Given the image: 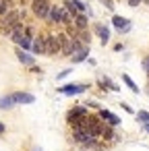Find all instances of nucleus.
I'll list each match as a JSON object with an SVG mask.
<instances>
[{
    "label": "nucleus",
    "mask_w": 149,
    "mask_h": 151,
    "mask_svg": "<svg viewBox=\"0 0 149 151\" xmlns=\"http://www.w3.org/2000/svg\"><path fill=\"white\" fill-rule=\"evenodd\" d=\"M99 118H104L110 126H118V124H120V118H118L116 114H112L110 110H99Z\"/></svg>",
    "instance_id": "4468645a"
},
{
    "label": "nucleus",
    "mask_w": 149,
    "mask_h": 151,
    "mask_svg": "<svg viewBox=\"0 0 149 151\" xmlns=\"http://www.w3.org/2000/svg\"><path fill=\"white\" fill-rule=\"evenodd\" d=\"M13 106H15L13 95H4V97H0V110H11Z\"/></svg>",
    "instance_id": "f3484780"
},
{
    "label": "nucleus",
    "mask_w": 149,
    "mask_h": 151,
    "mask_svg": "<svg viewBox=\"0 0 149 151\" xmlns=\"http://www.w3.org/2000/svg\"><path fill=\"white\" fill-rule=\"evenodd\" d=\"M112 25H114V29H116L118 33H128L130 27H132V23H130L128 19H122V17H118V15L112 17Z\"/></svg>",
    "instance_id": "0eeeda50"
},
{
    "label": "nucleus",
    "mask_w": 149,
    "mask_h": 151,
    "mask_svg": "<svg viewBox=\"0 0 149 151\" xmlns=\"http://www.w3.org/2000/svg\"><path fill=\"white\" fill-rule=\"evenodd\" d=\"M101 4H104L106 9H110V11H114V2H112V0H101Z\"/></svg>",
    "instance_id": "393cba45"
},
{
    "label": "nucleus",
    "mask_w": 149,
    "mask_h": 151,
    "mask_svg": "<svg viewBox=\"0 0 149 151\" xmlns=\"http://www.w3.org/2000/svg\"><path fill=\"white\" fill-rule=\"evenodd\" d=\"M122 50H124V44H116L114 46V52H122Z\"/></svg>",
    "instance_id": "c85d7f7f"
},
{
    "label": "nucleus",
    "mask_w": 149,
    "mask_h": 151,
    "mask_svg": "<svg viewBox=\"0 0 149 151\" xmlns=\"http://www.w3.org/2000/svg\"><path fill=\"white\" fill-rule=\"evenodd\" d=\"M15 44H21L25 37H27V27L23 25V23H19V25H15V29H13V33L9 35Z\"/></svg>",
    "instance_id": "1a4fd4ad"
},
{
    "label": "nucleus",
    "mask_w": 149,
    "mask_h": 151,
    "mask_svg": "<svg viewBox=\"0 0 149 151\" xmlns=\"http://www.w3.org/2000/svg\"><path fill=\"white\" fill-rule=\"evenodd\" d=\"M17 58H19V62L25 64V66H33V64H35V58H33L29 52H23L21 48H17Z\"/></svg>",
    "instance_id": "ddd939ff"
},
{
    "label": "nucleus",
    "mask_w": 149,
    "mask_h": 151,
    "mask_svg": "<svg viewBox=\"0 0 149 151\" xmlns=\"http://www.w3.org/2000/svg\"><path fill=\"white\" fill-rule=\"evenodd\" d=\"M137 118H139V120H141V122L145 124V122H149V112H145V110H141V112L137 114Z\"/></svg>",
    "instance_id": "5701e85b"
},
{
    "label": "nucleus",
    "mask_w": 149,
    "mask_h": 151,
    "mask_svg": "<svg viewBox=\"0 0 149 151\" xmlns=\"http://www.w3.org/2000/svg\"><path fill=\"white\" fill-rule=\"evenodd\" d=\"M73 139H75V143L85 145V147H95L97 145V137H93L87 130H73Z\"/></svg>",
    "instance_id": "7ed1b4c3"
},
{
    "label": "nucleus",
    "mask_w": 149,
    "mask_h": 151,
    "mask_svg": "<svg viewBox=\"0 0 149 151\" xmlns=\"http://www.w3.org/2000/svg\"><path fill=\"white\" fill-rule=\"evenodd\" d=\"M58 52H62V46H60L58 35L46 33V54H58Z\"/></svg>",
    "instance_id": "39448f33"
},
{
    "label": "nucleus",
    "mask_w": 149,
    "mask_h": 151,
    "mask_svg": "<svg viewBox=\"0 0 149 151\" xmlns=\"http://www.w3.org/2000/svg\"><path fill=\"white\" fill-rule=\"evenodd\" d=\"M4 130H6V126H4V124H2V122H0V134H2V132H4Z\"/></svg>",
    "instance_id": "c756f323"
},
{
    "label": "nucleus",
    "mask_w": 149,
    "mask_h": 151,
    "mask_svg": "<svg viewBox=\"0 0 149 151\" xmlns=\"http://www.w3.org/2000/svg\"><path fill=\"white\" fill-rule=\"evenodd\" d=\"M101 137H104V139H112V137H114L112 126H106V128H104V132H101Z\"/></svg>",
    "instance_id": "b1692460"
},
{
    "label": "nucleus",
    "mask_w": 149,
    "mask_h": 151,
    "mask_svg": "<svg viewBox=\"0 0 149 151\" xmlns=\"http://www.w3.org/2000/svg\"><path fill=\"white\" fill-rule=\"evenodd\" d=\"M143 2H147V6H149V0H143Z\"/></svg>",
    "instance_id": "473e14b6"
},
{
    "label": "nucleus",
    "mask_w": 149,
    "mask_h": 151,
    "mask_svg": "<svg viewBox=\"0 0 149 151\" xmlns=\"http://www.w3.org/2000/svg\"><path fill=\"white\" fill-rule=\"evenodd\" d=\"M99 83H101V87H108V89H112V91H118V87H116V85H114V83H112L108 77H104Z\"/></svg>",
    "instance_id": "412c9836"
},
{
    "label": "nucleus",
    "mask_w": 149,
    "mask_h": 151,
    "mask_svg": "<svg viewBox=\"0 0 149 151\" xmlns=\"http://www.w3.org/2000/svg\"><path fill=\"white\" fill-rule=\"evenodd\" d=\"M11 95H13L15 104H33V101H35V95H31V93H27V91H15V93H11Z\"/></svg>",
    "instance_id": "9b49d317"
},
{
    "label": "nucleus",
    "mask_w": 149,
    "mask_h": 151,
    "mask_svg": "<svg viewBox=\"0 0 149 151\" xmlns=\"http://www.w3.org/2000/svg\"><path fill=\"white\" fill-rule=\"evenodd\" d=\"M143 128H145V130L149 132V122H145V124H143Z\"/></svg>",
    "instance_id": "7c9ffc66"
},
{
    "label": "nucleus",
    "mask_w": 149,
    "mask_h": 151,
    "mask_svg": "<svg viewBox=\"0 0 149 151\" xmlns=\"http://www.w3.org/2000/svg\"><path fill=\"white\" fill-rule=\"evenodd\" d=\"M71 73H73L71 68H68V70H62V73H58V77H56V79H60V81H62V79H64V77H68Z\"/></svg>",
    "instance_id": "a878e982"
},
{
    "label": "nucleus",
    "mask_w": 149,
    "mask_h": 151,
    "mask_svg": "<svg viewBox=\"0 0 149 151\" xmlns=\"http://www.w3.org/2000/svg\"><path fill=\"white\" fill-rule=\"evenodd\" d=\"M75 40H79V42H81L83 46H89V40H91V35H89V31L85 29V31H79Z\"/></svg>",
    "instance_id": "6ab92c4d"
},
{
    "label": "nucleus",
    "mask_w": 149,
    "mask_h": 151,
    "mask_svg": "<svg viewBox=\"0 0 149 151\" xmlns=\"http://www.w3.org/2000/svg\"><path fill=\"white\" fill-rule=\"evenodd\" d=\"M126 2H128V6H139L143 0H126Z\"/></svg>",
    "instance_id": "bb28decb"
},
{
    "label": "nucleus",
    "mask_w": 149,
    "mask_h": 151,
    "mask_svg": "<svg viewBox=\"0 0 149 151\" xmlns=\"http://www.w3.org/2000/svg\"><path fill=\"white\" fill-rule=\"evenodd\" d=\"M95 33L99 35V40H101V44H108V40H110V29H108L106 25H99V27L95 29Z\"/></svg>",
    "instance_id": "dca6fc26"
},
{
    "label": "nucleus",
    "mask_w": 149,
    "mask_h": 151,
    "mask_svg": "<svg viewBox=\"0 0 149 151\" xmlns=\"http://www.w3.org/2000/svg\"><path fill=\"white\" fill-rule=\"evenodd\" d=\"M19 48H21L23 52H31V48H33V37H29V35H27V37L19 44Z\"/></svg>",
    "instance_id": "aec40b11"
},
{
    "label": "nucleus",
    "mask_w": 149,
    "mask_h": 151,
    "mask_svg": "<svg viewBox=\"0 0 149 151\" xmlns=\"http://www.w3.org/2000/svg\"><path fill=\"white\" fill-rule=\"evenodd\" d=\"M48 21H52V23H68L71 17H68V13H66L64 6H52L50 19H48Z\"/></svg>",
    "instance_id": "20e7f679"
},
{
    "label": "nucleus",
    "mask_w": 149,
    "mask_h": 151,
    "mask_svg": "<svg viewBox=\"0 0 149 151\" xmlns=\"http://www.w3.org/2000/svg\"><path fill=\"white\" fill-rule=\"evenodd\" d=\"M50 11H52V4L48 0H31V13L37 19H50Z\"/></svg>",
    "instance_id": "f03ea898"
},
{
    "label": "nucleus",
    "mask_w": 149,
    "mask_h": 151,
    "mask_svg": "<svg viewBox=\"0 0 149 151\" xmlns=\"http://www.w3.org/2000/svg\"><path fill=\"white\" fill-rule=\"evenodd\" d=\"M33 151H42V149H40V147H35V149H33Z\"/></svg>",
    "instance_id": "2f4dec72"
},
{
    "label": "nucleus",
    "mask_w": 149,
    "mask_h": 151,
    "mask_svg": "<svg viewBox=\"0 0 149 151\" xmlns=\"http://www.w3.org/2000/svg\"><path fill=\"white\" fill-rule=\"evenodd\" d=\"M23 19V11H9L4 17H0V33L11 35L15 25H19Z\"/></svg>",
    "instance_id": "f257e3e1"
},
{
    "label": "nucleus",
    "mask_w": 149,
    "mask_h": 151,
    "mask_svg": "<svg viewBox=\"0 0 149 151\" xmlns=\"http://www.w3.org/2000/svg\"><path fill=\"white\" fill-rule=\"evenodd\" d=\"M120 108H122L124 112H128V114H132V108H130L128 104H120Z\"/></svg>",
    "instance_id": "cd10ccee"
},
{
    "label": "nucleus",
    "mask_w": 149,
    "mask_h": 151,
    "mask_svg": "<svg viewBox=\"0 0 149 151\" xmlns=\"http://www.w3.org/2000/svg\"><path fill=\"white\" fill-rule=\"evenodd\" d=\"M9 11H11V4H9V0H2V2H0V17H4Z\"/></svg>",
    "instance_id": "4be33fe9"
},
{
    "label": "nucleus",
    "mask_w": 149,
    "mask_h": 151,
    "mask_svg": "<svg viewBox=\"0 0 149 151\" xmlns=\"http://www.w3.org/2000/svg\"><path fill=\"white\" fill-rule=\"evenodd\" d=\"M33 54H46V35H37L33 37V48H31Z\"/></svg>",
    "instance_id": "f8f14e48"
},
{
    "label": "nucleus",
    "mask_w": 149,
    "mask_h": 151,
    "mask_svg": "<svg viewBox=\"0 0 149 151\" xmlns=\"http://www.w3.org/2000/svg\"><path fill=\"white\" fill-rule=\"evenodd\" d=\"M122 83H124V85H126V87H128L132 93H139V91H141V89L137 87V83H135V81H132L128 75H122Z\"/></svg>",
    "instance_id": "a211bd4d"
},
{
    "label": "nucleus",
    "mask_w": 149,
    "mask_h": 151,
    "mask_svg": "<svg viewBox=\"0 0 149 151\" xmlns=\"http://www.w3.org/2000/svg\"><path fill=\"white\" fill-rule=\"evenodd\" d=\"M0 2H2V0H0Z\"/></svg>",
    "instance_id": "72a5a7b5"
},
{
    "label": "nucleus",
    "mask_w": 149,
    "mask_h": 151,
    "mask_svg": "<svg viewBox=\"0 0 149 151\" xmlns=\"http://www.w3.org/2000/svg\"><path fill=\"white\" fill-rule=\"evenodd\" d=\"M87 23H89V17L87 15H77V17H73L68 21V25H73L77 31H85L87 29Z\"/></svg>",
    "instance_id": "9d476101"
},
{
    "label": "nucleus",
    "mask_w": 149,
    "mask_h": 151,
    "mask_svg": "<svg viewBox=\"0 0 149 151\" xmlns=\"http://www.w3.org/2000/svg\"><path fill=\"white\" fill-rule=\"evenodd\" d=\"M87 58H89V46H85V48H81L79 52H75L71 60H73L75 64H79V62H83V60H87Z\"/></svg>",
    "instance_id": "2eb2a0df"
},
{
    "label": "nucleus",
    "mask_w": 149,
    "mask_h": 151,
    "mask_svg": "<svg viewBox=\"0 0 149 151\" xmlns=\"http://www.w3.org/2000/svg\"><path fill=\"white\" fill-rule=\"evenodd\" d=\"M85 116H89L87 108H85V106H75V108H71V112H68L66 120H68V124L73 126L77 120H81V118H85Z\"/></svg>",
    "instance_id": "423d86ee"
},
{
    "label": "nucleus",
    "mask_w": 149,
    "mask_h": 151,
    "mask_svg": "<svg viewBox=\"0 0 149 151\" xmlns=\"http://www.w3.org/2000/svg\"><path fill=\"white\" fill-rule=\"evenodd\" d=\"M85 91H87V85H62L58 89V93L62 95H81Z\"/></svg>",
    "instance_id": "6e6552de"
}]
</instances>
